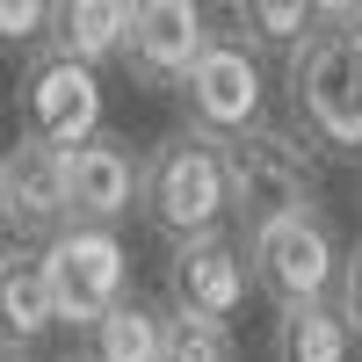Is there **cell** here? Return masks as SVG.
Segmentation results:
<instances>
[{
	"instance_id": "23",
	"label": "cell",
	"mask_w": 362,
	"mask_h": 362,
	"mask_svg": "<svg viewBox=\"0 0 362 362\" xmlns=\"http://www.w3.org/2000/svg\"><path fill=\"white\" fill-rule=\"evenodd\" d=\"M58 362H95V355H87V348H80V355H58Z\"/></svg>"
},
{
	"instance_id": "20",
	"label": "cell",
	"mask_w": 362,
	"mask_h": 362,
	"mask_svg": "<svg viewBox=\"0 0 362 362\" xmlns=\"http://www.w3.org/2000/svg\"><path fill=\"white\" fill-rule=\"evenodd\" d=\"M312 15H319V29H348V22H362V0H312Z\"/></svg>"
},
{
	"instance_id": "22",
	"label": "cell",
	"mask_w": 362,
	"mask_h": 362,
	"mask_svg": "<svg viewBox=\"0 0 362 362\" xmlns=\"http://www.w3.org/2000/svg\"><path fill=\"white\" fill-rule=\"evenodd\" d=\"M0 362H29V355H22V348H0Z\"/></svg>"
},
{
	"instance_id": "5",
	"label": "cell",
	"mask_w": 362,
	"mask_h": 362,
	"mask_svg": "<svg viewBox=\"0 0 362 362\" xmlns=\"http://www.w3.org/2000/svg\"><path fill=\"white\" fill-rule=\"evenodd\" d=\"M44 261H51V290H58V319L73 334H87L116 297H131V254H124L116 225L66 218L58 232H44Z\"/></svg>"
},
{
	"instance_id": "14",
	"label": "cell",
	"mask_w": 362,
	"mask_h": 362,
	"mask_svg": "<svg viewBox=\"0 0 362 362\" xmlns=\"http://www.w3.org/2000/svg\"><path fill=\"white\" fill-rule=\"evenodd\" d=\"M131 15H138V0H58L51 44L73 51V58H87V66H124Z\"/></svg>"
},
{
	"instance_id": "2",
	"label": "cell",
	"mask_w": 362,
	"mask_h": 362,
	"mask_svg": "<svg viewBox=\"0 0 362 362\" xmlns=\"http://www.w3.org/2000/svg\"><path fill=\"white\" fill-rule=\"evenodd\" d=\"M225 167H232V232L261 239L268 225L319 210V145L297 124H254L225 138Z\"/></svg>"
},
{
	"instance_id": "1",
	"label": "cell",
	"mask_w": 362,
	"mask_h": 362,
	"mask_svg": "<svg viewBox=\"0 0 362 362\" xmlns=\"http://www.w3.org/2000/svg\"><path fill=\"white\" fill-rule=\"evenodd\" d=\"M138 218L153 225L167 247H181V239H210V232H232V167H225V138H210V131H196V124L167 131L153 153H145Z\"/></svg>"
},
{
	"instance_id": "8",
	"label": "cell",
	"mask_w": 362,
	"mask_h": 362,
	"mask_svg": "<svg viewBox=\"0 0 362 362\" xmlns=\"http://www.w3.org/2000/svg\"><path fill=\"white\" fill-rule=\"evenodd\" d=\"M254 290V254L239 232H210V239H181L167 247V305L181 319H239V305Z\"/></svg>"
},
{
	"instance_id": "13",
	"label": "cell",
	"mask_w": 362,
	"mask_h": 362,
	"mask_svg": "<svg viewBox=\"0 0 362 362\" xmlns=\"http://www.w3.org/2000/svg\"><path fill=\"white\" fill-rule=\"evenodd\" d=\"M174 341V305H153V297H116V305L80 334V348L95 362H167Z\"/></svg>"
},
{
	"instance_id": "17",
	"label": "cell",
	"mask_w": 362,
	"mask_h": 362,
	"mask_svg": "<svg viewBox=\"0 0 362 362\" xmlns=\"http://www.w3.org/2000/svg\"><path fill=\"white\" fill-rule=\"evenodd\" d=\"M58 0H0V58H29L51 44Z\"/></svg>"
},
{
	"instance_id": "19",
	"label": "cell",
	"mask_w": 362,
	"mask_h": 362,
	"mask_svg": "<svg viewBox=\"0 0 362 362\" xmlns=\"http://www.w3.org/2000/svg\"><path fill=\"white\" fill-rule=\"evenodd\" d=\"M334 305L348 312V326H355V341H362V239L348 247V268H341V290H334Z\"/></svg>"
},
{
	"instance_id": "16",
	"label": "cell",
	"mask_w": 362,
	"mask_h": 362,
	"mask_svg": "<svg viewBox=\"0 0 362 362\" xmlns=\"http://www.w3.org/2000/svg\"><path fill=\"white\" fill-rule=\"evenodd\" d=\"M225 8H232V29H239L247 44H261V51H283V58H290L297 44H305L312 29H319L312 0H225Z\"/></svg>"
},
{
	"instance_id": "4",
	"label": "cell",
	"mask_w": 362,
	"mask_h": 362,
	"mask_svg": "<svg viewBox=\"0 0 362 362\" xmlns=\"http://www.w3.org/2000/svg\"><path fill=\"white\" fill-rule=\"evenodd\" d=\"M247 254H254V290L276 312L334 305L341 268H348V247H341V232L326 225V210H297V218L268 225L261 239H247Z\"/></svg>"
},
{
	"instance_id": "7",
	"label": "cell",
	"mask_w": 362,
	"mask_h": 362,
	"mask_svg": "<svg viewBox=\"0 0 362 362\" xmlns=\"http://www.w3.org/2000/svg\"><path fill=\"white\" fill-rule=\"evenodd\" d=\"M15 109H22V131L51 145H87L102 131V66H87L58 44L29 51L15 73Z\"/></svg>"
},
{
	"instance_id": "10",
	"label": "cell",
	"mask_w": 362,
	"mask_h": 362,
	"mask_svg": "<svg viewBox=\"0 0 362 362\" xmlns=\"http://www.w3.org/2000/svg\"><path fill=\"white\" fill-rule=\"evenodd\" d=\"M145 196V153L131 138H116L109 124L73 145V218H95V225H124Z\"/></svg>"
},
{
	"instance_id": "11",
	"label": "cell",
	"mask_w": 362,
	"mask_h": 362,
	"mask_svg": "<svg viewBox=\"0 0 362 362\" xmlns=\"http://www.w3.org/2000/svg\"><path fill=\"white\" fill-rule=\"evenodd\" d=\"M0 160H8V189H15L22 232H58L73 218V145H51L37 131H22Z\"/></svg>"
},
{
	"instance_id": "18",
	"label": "cell",
	"mask_w": 362,
	"mask_h": 362,
	"mask_svg": "<svg viewBox=\"0 0 362 362\" xmlns=\"http://www.w3.org/2000/svg\"><path fill=\"white\" fill-rule=\"evenodd\" d=\"M167 362H239V348H232V334H225L218 319H181V312H174Z\"/></svg>"
},
{
	"instance_id": "21",
	"label": "cell",
	"mask_w": 362,
	"mask_h": 362,
	"mask_svg": "<svg viewBox=\"0 0 362 362\" xmlns=\"http://www.w3.org/2000/svg\"><path fill=\"white\" fill-rule=\"evenodd\" d=\"M8 232H22V218H15V189H8V160H0V247H8Z\"/></svg>"
},
{
	"instance_id": "6",
	"label": "cell",
	"mask_w": 362,
	"mask_h": 362,
	"mask_svg": "<svg viewBox=\"0 0 362 362\" xmlns=\"http://www.w3.org/2000/svg\"><path fill=\"white\" fill-rule=\"evenodd\" d=\"M261 44H247L232 29V37H210V51L189 66V80L174 87L181 95V116H189L196 131L210 138H239V131H254L268 124V66H261Z\"/></svg>"
},
{
	"instance_id": "9",
	"label": "cell",
	"mask_w": 362,
	"mask_h": 362,
	"mask_svg": "<svg viewBox=\"0 0 362 362\" xmlns=\"http://www.w3.org/2000/svg\"><path fill=\"white\" fill-rule=\"evenodd\" d=\"M210 0H138L131 15V44H124V73L145 95H174L189 66L210 51Z\"/></svg>"
},
{
	"instance_id": "3",
	"label": "cell",
	"mask_w": 362,
	"mask_h": 362,
	"mask_svg": "<svg viewBox=\"0 0 362 362\" xmlns=\"http://www.w3.org/2000/svg\"><path fill=\"white\" fill-rule=\"evenodd\" d=\"M283 95H290V124L305 131L319 153L362 160V22L312 29V37L290 51Z\"/></svg>"
},
{
	"instance_id": "12",
	"label": "cell",
	"mask_w": 362,
	"mask_h": 362,
	"mask_svg": "<svg viewBox=\"0 0 362 362\" xmlns=\"http://www.w3.org/2000/svg\"><path fill=\"white\" fill-rule=\"evenodd\" d=\"M58 319V290H51V261L44 247H0V348H37Z\"/></svg>"
},
{
	"instance_id": "15",
	"label": "cell",
	"mask_w": 362,
	"mask_h": 362,
	"mask_svg": "<svg viewBox=\"0 0 362 362\" xmlns=\"http://www.w3.org/2000/svg\"><path fill=\"white\" fill-rule=\"evenodd\" d=\"M355 326L341 305H305V312H276L268 355L276 362H355Z\"/></svg>"
}]
</instances>
